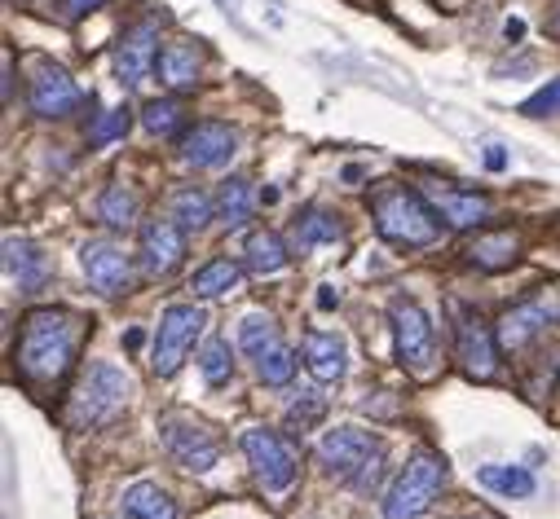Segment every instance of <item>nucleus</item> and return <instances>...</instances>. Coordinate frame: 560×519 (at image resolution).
Masks as SVG:
<instances>
[{
	"instance_id": "nucleus-40",
	"label": "nucleus",
	"mask_w": 560,
	"mask_h": 519,
	"mask_svg": "<svg viewBox=\"0 0 560 519\" xmlns=\"http://www.w3.org/2000/svg\"><path fill=\"white\" fill-rule=\"evenodd\" d=\"M335 304H340V299H335V291H332V286H322V291H318V308L327 313V308H335Z\"/></svg>"
},
{
	"instance_id": "nucleus-20",
	"label": "nucleus",
	"mask_w": 560,
	"mask_h": 519,
	"mask_svg": "<svg viewBox=\"0 0 560 519\" xmlns=\"http://www.w3.org/2000/svg\"><path fill=\"white\" fill-rule=\"evenodd\" d=\"M543 326H552V313H547V304L530 299V304H516V308H508V313L499 317V330H494V335H499V348L516 352V348L530 344Z\"/></svg>"
},
{
	"instance_id": "nucleus-22",
	"label": "nucleus",
	"mask_w": 560,
	"mask_h": 519,
	"mask_svg": "<svg viewBox=\"0 0 560 519\" xmlns=\"http://www.w3.org/2000/svg\"><path fill=\"white\" fill-rule=\"evenodd\" d=\"M124 515L128 519H177V506H173V497L164 493L159 484L137 480V484L124 489Z\"/></svg>"
},
{
	"instance_id": "nucleus-5",
	"label": "nucleus",
	"mask_w": 560,
	"mask_h": 519,
	"mask_svg": "<svg viewBox=\"0 0 560 519\" xmlns=\"http://www.w3.org/2000/svg\"><path fill=\"white\" fill-rule=\"evenodd\" d=\"M388 322H393V348H397V361L410 379L428 383L441 370V352H437V335H433V317L424 313V304L415 299H393L388 304Z\"/></svg>"
},
{
	"instance_id": "nucleus-23",
	"label": "nucleus",
	"mask_w": 560,
	"mask_h": 519,
	"mask_svg": "<svg viewBox=\"0 0 560 519\" xmlns=\"http://www.w3.org/2000/svg\"><path fill=\"white\" fill-rule=\"evenodd\" d=\"M243 255H248V269L252 273H279L287 269V243H282L274 229H256L248 234V243H243Z\"/></svg>"
},
{
	"instance_id": "nucleus-3",
	"label": "nucleus",
	"mask_w": 560,
	"mask_h": 519,
	"mask_svg": "<svg viewBox=\"0 0 560 519\" xmlns=\"http://www.w3.org/2000/svg\"><path fill=\"white\" fill-rule=\"evenodd\" d=\"M371 216L384 243H397V247H428L441 229L437 207H428V198L415 194L410 185H380L371 194Z\"/></svg>"
},
{
	"instance_id": "nucleus-33",
	"label": "nucleus",
	"mask_w": 560,
	"mask_h": 519,
	"mask_svg": "<svg viewBox=\"0 0 560 519\" xmlns=\"http://www.w3.org/2000/svg\"><path fill=\"white\" fill-rule=\"evenodd\" d=\"M199 370H204L207 388H221V383H229L234 361H229V344H226V339H207L204 357H199Z\"/></svg>"
},
{
	"instance_id": "nucleus-28",
	"label": "nucleus",
	"mask_w": 560,
	"mask_h": 519,
	"mask_svg": "<svg viewBox=\"0 0 560 519\" xmlns=\"http://www.w3.org/2000/svg\"><path fill=\"white\" fill-rule=\"evenodd\" d=\"M98 216H102V224H111V229H128L132 216H137V194H132L128 185H106L102 198H98Z\"/></svg>"
},
{
	"instance_id": "nucleus-10",
	"label": "nucleus",
	"mask_w": 560,
	"mask_h": 519,
	"mask_svg": "<svg viewBox=\"0 0 560 519\" xmlns=\"http://www.w3.org/2000/svg\"><path fill=\"white\" fill-rule=\"evenodd\" d=\"M455 357L468 379L477 383H490L499 374V335L477 317V313H459L455 326Z\"/></svg>"
},
{
	"instance_id": "nucleus-14",
	"label": "nucleus",
	"mask_w": 560,
	"mask_h": 519,
	"mask_svg": "<svg viewBox=\"0 0 560 519\" xmlns=\"http://www.w3.org/2000/svg\"><path fill=\"white\" fill-rule=\"evenodd\" d=\"M185 255V229L173 216L168 221H146L142 229V265L151 277H168Z\"/></svg>"
},
{
	"instance_id": "nucleus-41",
	"label": "nucleus",
	"mask_w": 560,
	"mask_h": 519,
	"mask_svg": "<svg viewBox=\"0 0 560 519\" xmlns=\"http://www.w3.org/2000/svg\"><path fill=\"white\" fill-rule=\"evenodd\" d=\"M503 36H508V40H521V36H525V23H521V18H508Z\"/></svg>"
},
{
	"instance_id": "nucleus-12",
	"label": "nucleus",
	"mask_w": 560,
	"mask_h": 519,
	"mask_svg": "<svg viewBox=\"0 0 560 519\" xmlns=\"http://www.w3.org/2000/svg\"><path fill=\"white\" fill-rule=\"evenodd\" d=\"M79 265H84V277H89V286H93V291H102V296H124L128 291L132 269H128L124 247H115L111 238H93V243H84Z\"/></svg>"
},
{
	"instance_id": "nucleus-30",
	"label": "nucleus",
	"mask_w": 560,
	"mask_h": 519,
	"mask_svg": "<svg viewBox=\"0 0 560 519\" xmlns=\"http://www.w3.org/2000/svg\"><path fill=\"white\" fill-rule=\"evenodd\" d=\"M173 221L181 224V229H204L207 221H212V198L204 194V190H177V198H173Z\"/></svg>"
},
{
	"instance_id": "nucleus-24",
	"label": "nucleus",
	"mask_w": 560,
	"mask_h": 519,
	"mask_svg": "<svg viewBox=\"0 0 560 519\" xmlns=\"http://www.w3.org/2000/svg\"><path fill=\"white\" fill-rule=\"evenodd\" d=\"M238 282H243V265H234L229 255H217V260H207L204 269L195 273L190 291L199 299H217V296H226V291H234Z\"/></svg>"
},
{
	"instance_id": "nucleus-17",
	"label": "nucleus",
	"mask_w": 560,
	"mask_h": 519,
	"mask_svg": "<svg viewBox=\"0 0 560 519\" xmlns=\"http://www.w3.org/2000/svg\"><path fill=\"white\" fill-rule=\"evenodd\" d=\"M159 79L181 93V88H195L199 84V75H204V49L195 45V40H168L164 49H159Z\"/></svg>"
},
{
	"instance_id": "nucleus-7",
	"label": "nucleus",
	"mask_w": 560,
	"mask_h": 519,
	"mask_svg": "<svg viewBox=\"0 0 560 519\" xmlns=\"http://www.w3.org/2000/svg\"><path fill=\"white\" fill-rule=\"evenodd\" d=\"M159 436H164L168 458H173L181 471L204 475V471H212L217 467V458H221V436H217L204 419H190V414H164V419H159Z\"/></svg>"
},
{
	"instance_id": "nucleus-39",
	"label": "nucleus",
	"mask_w": 560,
	"mask_h": 519,
	"mask_svg": "<svg viewBox=\"0 0 560 519\" xmlns=\"http://www.w3.org/2000/svg\"><path fill=\"white\" fill-rule=\"evenodd\" d=\"M93 5H102V0H67V14H71V18H79V14H89Z\"/></svg>"
},
{
	"instance_id": "nucleus-35",
	"label": "nucleus",
	"mask_w": 560,
	"mask_h": 519,
	"mask_svg": "<svg viewBox=\"0 0 560 519\" xmlns=\"http://www.w3.org/2000/svg\"><path fill=\"white\" fill-rule=\"evenodd\" d=\"M128 115H132L128 106H120V110H102V119L93 124V132H89V141H93V146H106V141H115V137H124V132H128V124H132Z\"/></svg>"
},
{
	"instance_id": "nucleus-32",
	"label": "nucleus",
	"mask_w": 560,
	"mask_h": 519,
	"mask_svg": "<svg viewBox=\"0 0 560 519\" xmlns=\"http://www.w3.org/2000/svg\"><path fill=\"white\" fill-rule=\"evenodd\" d=\"M256 374H260L265 388H287V383L296 379V357H291L282 344L269 348L265 357H256Z\"/></svg>"
},
{
	"instance_id": "nucleus-37",
	"label": "nucleus",
	"mask_w": 560,
	"mask_h": 519,
	"mask_svg": "<svg viewBox=\"0 0 560 519\" xmlns=\"http://www.w3.org/2000/svg\"><path fill=\"white\" fill-rule=\"evenodd\" d=\"M485 168H490V172H503V168H508V150L503 146H485Z\"/></svg>"
},
{
	"instance_id": "nucleus-42",
	"label": "nucleus",
	"mask_w": 560,
	"mask_h": 519,
	"mask_svg": "<svg viewBox=\"0 0 560 519\" xmlns=\"http://www.w3.org/2000/svg\"><path fill=\"white\" fill-rule=\"evenodd\" d=\"M362 176H366V172H362L357 163H349V168H344V181H362Z\"/></svg>"
},
{
	"instance_id": "nucleus-29",
	"label": "nucleus",
	"mask_w": 560,
	"mask_h": 519,
	"mask_svg": "<svg viewBox=\"0 0 560 519\" xmlns=\"http://www.w3.org/2000/svg\"><path fill=\"white\" fill-rule=\"evenodd\" d=\"M344 229H340V221L335 216H327V212H305L301 221H296V247L309 251V247H318V243H335Z\"/></svg>"
},
{
	"instance_id": "nucleus-16",
	"label": "nucleus",
	"mask_w": 560,
	"mask_h": 519,
	"mask_svg": "<svg viewBox=\"0 0 560 519\" xmlns=\"http://www.w3.org/2000/svg\"><path fill=\"white\" fill-rule=\"evenodd\" d=\"M424 198L437 207V216L446 224H455V229H472V224H485L490 221V202L485 194H468V190H455V185H424Z\"/></svg>"
},
{
	"instance_id": "nucleus-1",
	"label": "nucleus",
	"mask_w": 560,
	"mask_h": 519,
	"mask_svg": "<svg viewBox=\"0 0 560 519\" xmlns=\"http://www.w3.org/2000/svg\"><path fill=\"white\" fill-rule=\"evenodd\" d=\"M89 322L71 308H31L18 335V374L31 388H49L71 370Z\"/></svg>"
},
{
	"instance_id": "nucleus-2",
	"label": "nucleus",
	"mask_w": 560,
	"mask_h": 519,
	"mask_svg": "<svg viewBox=\"0 0 560 519\" xmlns=\"http://www.w3.org/2000/svg\"><path fill=\"white\" fill-rule=\"evenodd\" d=\"M128 396H132V383H128V374L120 366H89V370L79 374L76 392L67 396V410H62V419L71 431H98L106 422H115L120 414L128 410Z\"/></svg>"
},
{
	"instance_id": "nucleus-18",
	"label": "nucleus",
	"mask_w": 560,
	"mask_h": 519,
	"mask_svg": "<svg viewBox=\"0 0 560 519\" xmlns=\"http://www.w3.org/2000/svg\"><path fill=\"white\" fill-rule=\"evenodd\" d=\"M301 357H305V370L318 379V383H335V379H344V361H349V352H344V339L335 335V330H309L305 344H301Z\"/></svg>"
},
{
	"instance_id": "nucleus-19",
	"label": "nucleus",
	"mask_w": 560,
	"mask_h": 519,
	"mask_svg": "<svg viewBox=\"0 0 560 519\" xmlns=\"http://www.w3.org/2000/svg\"><path fill=\"white\" fill-rule=\"evenodd\" d=\"M463 255L485 273L512 269V265H516V255H521V234H516V229H490V234H477V238L468 243Z\"/></svg>"
},
{
	"instance_id": "nucleus-13",
	"label": "nucleus",
	"mask_w": 560,
	"mask_h": 519,
	"mask_svg": "<svg viewBox=\"0 0 560 519\" xmlns=\"http://www.w3.org/2000/svg\"><path fill=\"white\" fill-rule=\"evenodd\" d=\"M234 146H238V137L221 119H204V124L181 132V159L190 168H221V163H229Z\"/></svg>"
},
{
	"instance_id": "nucleus-4",
	"label": "nucleus",
	"mask_w": 560,
	"mask_h": 519,
	"mask_svg": "<svg viewBox=\"0 0 560 519\" xmlns=\"http://www.w3.org/2000/svg\"><path fill=\"white\" fill-rule=\"evenodd\" d=\"M318 462L322 471L340 480V484H354V489H366L375 475H380L384 462V441L375 431H362V427H335L318 441Z\"/></svg>"
},
{
	"instance_id": "nucleus-27",
	"label": "nucleus",
	"mask_w": 560,
	"mask_h": 519,
	"mask_svg": "<svg viewBox=\"0 0 560 519\" xmlns=\"http://www.w3.org/2000/svg\"><path fill=\"white\" fill-rule=\"evenodd\" d=\"M238 348L248 357H265L269 348H279V326H274V317L269 313H248L238 322Z\"/></svg>"
},
{
	"instance_id": "nucleus-9",
	"label": "nucleus",
	"mask_w": 560,
	"mask_h": 519,
	"mask_svg": "<svg viewBox=\"0 0 560 519\" xmlns=\"http://www.w3.org/2000/svg\"><path fill=\"white\" fill-rule=\"evenodd\" d=\"M204 326H207V313L195 308V304H173V308H164L159 335H154L151 370L159 374V379H173V374L181 370V361L190 357L195 339L204 335Z\"/></svg>"
},
{
	"instance_id": "nucleus-31",
	"label": "nucleus",
	"mask_w": 560,
	"mask_h": 519,
	"mask_svg": "<svg viewBox=\"0 0 560 519\" xmlns=\"http://www.w3.org/2000/svg\"><path fill=\"white\" fill-rule=\"evenodd\" d=\"M142 124H146V132H154V137H173V132H181V124H185V106H181L177 98L151 101V106L142 110Z\"/></svg>"
},
{
	"instance_id": "nucleus-8",
	"label": "nucleus",
	"mask_w": 560,
	"mask_h": 519,
	"mask_svg": "<svg viewBox=\"0 0 560 519\" xmlns=\"http://www.w3.org/2000/svg\"><path fill=\"white\" fill-rule=\"evenodd\" d=\"M243 453H248L256 484H260L265 493H287V489L296 484L301 453L287 445L279 431H269V427H252V431H243Z\"/></svg>"
},
{
	"instance_id": "nucleus-38",
	"label": "nucleus",
	"mask_w": 560,
	"mask_h": 519,
	"mask_svg": "<svg viewBox=\"0 0 560 519\" xmlns=\"http://www.w3.org/2000/svg\"><path fill=\"white\" fill-rule=\"evenodd\" d=\"M0 67H5V101L14 98V53H0Z\"/></svg>"
},
{
	"instance_id": "nucleus-36",
	"label": "nucleus",
	"mask_w": 560,
	"mask_h": 519,
	"mask_svg": "<svg viewBox=\"0 0 560 519\" xmlns=\"http://www.w3.org/2000/svg\"><path fill=\"white\" fill-rule=\"evenodd\" d=\"M521 115H530V119H547V115H560V79L543 84L534 98L521 101Z\"/></svg>"
},
{
	"instance_id": "nucleus-34",
	"label": "nucleus",
	"mask_w": 560,
	"mask_h": 519,
	"mask_svg": "<svg viewBox=\"0 0 560 519\" xmlns=\"http://www.w3.org/2000/svg\"><path fill=\"white\" fill-rule=\"evenodd\" d=\"M322 414H327V400L318 392H301L287 405V427H301V431H305V427H313Z\"/></svg>"
},
{
	"instance_id": "nucleus-25",
	"label": "nucleus",
	"mask_w": 560,
	"mask_h": 519,
	"mask_svg": "<svg viewBox=\"0 0 560 519\" xmlns=\"http://www.w3.org/2000/svg\"><path fill=\"white\" fill-rule=\"evenodd\" d=\"M477 480H481L490 493L499 497H534V475L525 467H481L477 471Z\"/></svg>"
},
{
	"instance_id": "nucleus-11",
	"label": "nucleus",
	"mask_w": 560,
	"mask_h": 519,
	"mask_svg": "<svg viewBox=\"0 0 560 519\" xmlns=\"http://www.w3.org/2000/svg\"><path fill=\"white\" fill-rule=\"evenodd\" d=\"M159 62V23H137L128 26L124 36H120V45H115V75H120V84L124 88H137L151 67Z\"/></svg>"
},
{
	"instance_id": "nucleus-26",
	"label": "nucleus",
	"mask_w": 560,
	"mask_h": 519,
	"mask_svg": "<svg viewBox=\"0 0 560 519\" xmlns=\"http://www.w3.org/2000/svg\"><path fill=\"white\" fill-rule=\"evenodd\" d=\"M217 212H221V221H226L229 229H243V224L252 221V190H248L243 176H229L226 185H221Z\"/></svg>"
},
{
	"instance_id": "nucleus-21",
	"label": "nucleus",
	"mask_w": 560,
	"mask_h": 519,
	"mask_svg": "<svg viewBox=\"0 0 560 519\" xmlns=\"http://www.w3.org/2000/svg\"><path fill=\"white\" fill-rule=\"evenodd\" d=\"M5 265H9L14 277H18L23 291H40L53 273L49 255L36 247V243H26V238H9V243H5Z\"/></svg>"
},
{
	"instance_id": "nucleus-15",
	"label": "nucleus",
	"mask_w": 560,
	"mask_h": 519,
	"mask_svg": "<svg viewBox=\"0 0 560 519\" xmlns=\"http://www.w3.org/2000/svg\"><path fill=\"white\" fill-rule=\"evenodd\" d=\"M31 110L40 115V119H67V115H76L79 101H84V93L76 88V79L67 71H40L36 79H31Z\"/></svg>"
},
{
	"instance_id": "nucleus-6",
	"label": "nucleus",
	"mask_w": 560,
	"mask_h": 519,
	"mask_svg": "<svg viewBox=\"0 0 560 519\" xmlns=\"http://www.w3.org/2000/svg\"><path fill=\"white\" fill-rule=\"evenodd\" d=\"M446 489V462L437 453H415L384 493V519H424Z\"/></svg>"
}]
</instances>
